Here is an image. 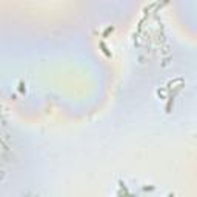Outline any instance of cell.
<instances>
[{
	"instance_id": "6da1fadb",
	"label": "cell",
	"mask_w": 197,
	"mask_h": 197,
	"mask_svg": "<svg viewBox=\"0 0 197 197\" xmlns=\"http://www.w3.org/2000/svg\"><path fill=\"white\" fill-rule=\"evenodd\" d=\"M99 45H100V48H102V52H103V54L106 56L108 59H111V57H112V54H111V52L108 51V48H106V45H105V42H100Z\"/></svg>"
},
{
	"instance_id": "7a4b0ae2",
	"label": "cell",
	"mask_w": 197,
	"mask_h": 197,
	"mask_svg": "<svg viewBox=\"0 0 197 197\" xmlns=\"http://www.w3.org/2000/svg\"><path fill=\"white\" fill-rule=\"evenodd\" d=\"M112 29H114V28H112V26H109V28H106V31H105V32H103V37H106V35H108L109 32H112Z\"/></svg>"
},
{
	"instance_id": "3957f363",
	"label": "cell",
	"mask_w": 197,
	"mask_h": 197,
	"mask_svg": "<svg viewBox=\"0 0 197 197\" xmlns=\"http://www.w3.org/2000/svg\"><path fill=\"white\" fill-rule=\"evenodd\" d=\"M0 177H3V173H2V171H0Z\"/></svg>"
}]
</instances>
